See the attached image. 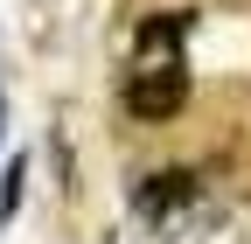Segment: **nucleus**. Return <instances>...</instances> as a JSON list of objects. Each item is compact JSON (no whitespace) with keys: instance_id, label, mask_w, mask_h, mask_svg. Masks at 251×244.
I'll use <instances>...</instances> for the list:
<instances>
[{"instance_id":"2","label":"nucleus","mask_w":251,"mask_h":244,"mask_svg":"<svg viewBox=\"0 0 251 244\" xmlns=\"http://www.w3.org/2000/svg\"><path fill=\"white\" fill-rule=\"evenodd\" d=\"M188 28H196V14H188V7H161V14L140 21L133 49H140V56H181V35H188Z\"/></svg>"},{"instance_id":"3","label":"nucleus","mask_w":251,"mask_h":244,"mask_svg":"<svg viewBox=\"0 0 251 244\" xmlns=\"http://www.w3.org/2000/svg\"><path fill=\"white\" fill-rule=\"evenodd\" d=\"M196 195H202V181L188 174V168H168V174H153L147 189H140V209H147V217H168L175 202H196Z\"/></svg>"},{"instance_id":"1","label":"nucleus","mask_w":251,"mask_h":244,"mask_svg":"<svg viewBox=\"0 0 251 244\" xmlns=\"http://www.w3.org/2000/svg\"><path fill=\"white\" fill-rule=\"evenodd\" d=\"M188 105V70L181 56H133V77H126V112L147 119V126H161Z\"/></svg>"}]
</instances>
